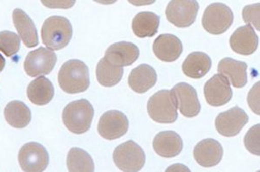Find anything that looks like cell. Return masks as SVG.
Masks as SVG:
<instances>
[{
  "label": "cell",
  "mask_w": 260,
  "mask_h": 172,
  "mask_svg": "<svg viewBox=\"0 0 260 172\" xmlns=\"http://www.w3.org/2000/svg\"><path fill=\"white\" fill-rule=\"evenodd\" d=\"M156 70L147 64H142L133 69L128 78L131 89L137 93H145L156 84Z\"/></svg>",
  "instance_id": "ffe728a7"
},
{
  "label": "cell",
  "mask_w": 260,
  "mask_h": 172,
  "mask_svg": "<svg viewBox=\"0 0 260 172\" xmlns=\"http://www.w3.org/2000/svg\"><path fill=\"white\" fill-rule=\"evenodd\" d=\"M148 114L158 123H173L178 113L173 95L169 90H162L150 97L147 103Z\"/></svg>",
  "instance_id": "277c9868"
},
{
  "label": "cell",
  "mask_w": 260,
  "mask_h": 172,
  "mask_svg": "<svg viewBox=\"0 0 260 172\" xmlns=\"http://www.w3.org/2000/svg\"><path fill=\"white\" fill-rule=\"evenodd\" d=\"M182 41L174 34H160L154 41V54L156 58L165 62L177 60L182 55Z\"/></svg>",
  "instance_id": "e0dca14e"
},
{
  "label": "cell",
  "mask_w": 260,
  "mask_h": 172,
  "mask_svg": "<svg viewBox=\"0 0 260 172\" xmlns=\"http://www.w3.org/2000/svg\"><path fill=\"white\" fill-rule=\"evenodd\" d=\"M27 95L32 103L43 106L52 100L55 95V88L50 80L44 76H41L29 83Z\"/></svg>",
  "instance_id": "603a6c76"
},
{
  "label": "cell",
  "mask_w": 260,
  "mask_h": 172,
  "mask_svg": "<svg viewBox=\"0 0 260 172\" xmlns=\"http://www.w3.org/2000/svg\"><path fill=\"white\" fill-rule=\"evenodd\" d=\"M259 124L252 126L244 138L246 149L252 154L259 156Z\"/></svg>",
  "instance_id": "f1b7e54d"
},
{
  "label": "cell",
  "mask_w": 260,
  "mask_h": 172,
  "mask_svg": "<svg viewBox=\"0 0 260 172\" xmlns=\"http://www.w3.org/2000/svg\"><path fill=\"white\" fill-rule=\"evenodd\" d=\"M139 56V48L134 43L119 41L108 47L104 58L113 66L123 67L131 66Z\"/></svg>",
  "instance_id": "5bb4252c"
},
{
  "label": "cell",
  "mask_w": 260,
  "mask_h": 172,
  "mask_svg": "<svg viewBox=\"0 0 260 172\" xmlns=\"http://www.w3.org/2000/svg\"><path fill=\"white\" fill-rule=\"evenodd\" d=\"M212 60L203 52H193L182 63V72L191 78L204 77L211 69Z\"/></svg>",
  "instance_id": "7402d4cb"
},
{
  "label": "cell",
  "mask_w": 260,
  "mask_h": 172,
  "mask_svg": "<svg viewBox=\"0 0 260 172\" xmlns=\"http://www.w3.org/2000/svg\"><path fill=\"white\" fill-rule=\"evenodd\" d=\"M204 96L206 101L211 106L225 105L233 97V91L229 81L221 74L214 75L206 82Z\"/></svg>",
  "instance_id": "4fadbf2b"
},
{
  "label": "cell",
  "mask_w": 260,
  "mask_h": 172,
  "mask_svg": "<svg viewBox=\"0 0 260 172\" xmlns=\"http://www.w3.org/2000/svg\"><path fill=\"white\" fill-rule=\"evenodd\" d=\"M42 3L44 4V6H46L47 7L49 8H70L71 6L75 5V1H43Z\"/></svg>",
  "instance_id": "1f68e13d"
},
{
  "label": "cell",
  "mask_w": 260,
  "mask_h": 172,
  "mask_svg": "<svg viewBox=\"0 0 260 172\" xmlns=\"http://www.w3.org/2000/svg\"><path fill=\"white\" fill-rule=\"evenodd\" d=\"M194 159L205 168L216 166L223 157L221 144L214 139H205L197 143L194 150Z\"/></svg>",
  "instance_id": "9a60e30c"
},
{
  "label": "cell",
  "mask_w": 260,
  "mask_h": 172,
  "mask_svg": "<svg viewBox=\"0 0 260 172\" xmlns=\"http://www.w3.org/2000/svg\"><path fill=\"white\" fill-rule=\"evenodd\" d=\"M258 36L251 24L238 28L230 37V47L233 51L242 55H250L257 50Z\"/></svg>",
  "instance_id": "2e32d148"
},
{
  "label": "cell",
  "mask_w": 260,
  "mask_h": 172,
  "mask_svg": "<svg viewBox=\"0 0 260 172\" xmlns=\"http://www.w3.org/2000/svg\"><path fill=\"white\" fill-rule=\"evenodd\" d=\"M218 72L235 88H242L247 83V64L246 62L232 58H224L219 62Z\"/></svg>",
  "instance_id": "ac0fdd59"
},
{
  "label": "cell",
  "mask_w": 260,
  "mask_h": 172,
  "mask_svg": "<svg viewBox=\"0 0 260 172\" xmlns=\"http://www.w3.org/2000/svg\"><path fill=\"white\" fill-rule=\"evenodd\" d=\"M129 129V120L119 110L106 112L99 120L98 132L102 138L113 141L122 137Z\"/></svg>",
  "instance_id": "30bf717a"
},
{
  "label": "cell",
  "mask_w": 260,
  "mask_h": 172,
  "mask_svg": "<svg viewBox=\"0 0 260 172\" xmlns=\"http://www.w3.org/2000/svg\"><path fill=\"white\" fill-rule=\"evenodd\" d=\"M259 2L249 5L243 9V19L246 24L252 23L257 30H259Z\"/></svg>",
  "instance_id": "f546056e"
},
{
  "label": "cell",
  "mask_w": 260,
  "mask_h": 172,
  "mask_svg": "<svg viewBox=\"0 0 260 172\" xmlns=\"http://www.w3.org/2000/svg\"><path fill=\"white\" fill-rule=\"evenodd\" d=\"M257 172H259V171H257Z\"/></svg>",
  "instance_id": "e575fe53"
},
{
  "label": "cell",
  "mask_w": 260,
  "mask_h": 172,
  "mask_svg": "<svg viewBox=\"0 0 260 172\" xmlns=\"http://www.w3.org/2000/svg\"><path fill=\"white\" fill-rule=\"evenodd\" d=\"M58 83L63 92L70 94L86 92L90 85L88 67L81 60H68L59 71Z\"/></svg>",
  "instance_id": "6da1fadb"
},
{
  "label": "cell",
  "mask_w": 260,
  "mask_h": 172,
  "mask_svg": "<svg viewBox=\"0 0 260 172\" xmlns=\"http://www.w3.org/2000/svg\"><path fill=\"white\" fill-rule=\"evenodd\" d=\"M67 167L70 172H94V162L86 151L73 147L67 156Z\"/></svg>",
  "instance_id": "4316f807"
},
{
  "label": "cell",
  "mask_w": 260,
  "mask_h": 172,
  "mask_svg": "<svg viewBox=\"0 0 260 172\" xmlns=\"http://www.w3.org/2000/svg\"><path fill=\"white\" fill-rule=\"evenodd\" d=\"M5 66H6V60L2 55H0V72L3 71Z\"/></svg>",
  "instance_id": "836d02e7"
},
{
  "label": "cell",
  "mask_w": 260,
  "mask_h": 172,
  "mask_svg": "<svg viewBox=\"0 0 260 172\" xmlns=\"http://www.w3.org/2000/svg\"><path fill=\"white\" fill-rule=\"evenodd\" d=\"M198 10L199 4L194 0H171L166 7L165 15L173 25L187 28L194 23Z\"/></svg>",
  "instance_id": "ba28073f"
},
{
  "label": "cell",
  "mask_w": 260,
  "mask_h": 172,
  "mask_svg": "<svg viewBox=\"0 0 260 172\" xmlns=\"http://www.w3.org/2000/svg\"><path fill=\"white\" fill-rule=\"evenodd\" d=\"M165 172H191V170L184 164L176 163V164L168 167Z\"/></svg>",
  "instance_id": "d6a6232c"
},
{
  "label": "cell",
  "mask_w": 260,
  "mask_h": 172,
  "mask_svg": "<svg viewBox=\"0 0 260 172\" xmlns=\"http://www.w3.org/2000/svg\"><path fill=\"white\" fill-rule=\"evenodd\" d=\"M248 120V115L246 112L235 106L218 115L215 120V127L220 135L225 137H233L240 134Z\"/></svg>",
  "instance_id": "7c38bea8"
},
{
  "label": "cell",
  "mask_w": 260,
  "mask_h": 172,
  "mask_svg": "<svg viewBox=\"0 0 260 172\" xmlns=\"http://www.w3.org/2000/svg\"><path fill=\"white\" fill-rule=\"evenodd\" d=\"M57 61V56L54 51L45 49H39L29 52L24 60V71L29 77L47 75L52 72Z\"/></svg>",
  "instance_id": "9c48e42d"
},
{
  "label": "cell",
  "mask_w": 260,
  "mask_h": 172,
  "mask_svg": "<svg viewBox=\"0 0 260 172\" xmlns=\"http://www.w3.org/2000/svg\"><path fill=\"white\" fill-rule=\"evenodd\" d=\"M234 22L231 8L225 4L213 3L206 8L202 23L206 31L212 34H221L230 28Z\"/></svg>",
  "instance_id": "8992f818"
},
{
  "label": "cell",
  "mask_w": 260,
  "mask_h": 172,
  "mask_svg": "<svg viewBox=\"0 0 260 172\" xmlns=\"http://www.w3.org/2000/svg\"><path fill=\"white\" fill-rule=\"evenodd\" d=\"M20 43V37L13 32H0V51L7 57H11L19 51Z\"/></svg>",
  "instance_id": "83f0119b"
},
{
  "label": "cell",
  "mask_w": 260,
  "mask_h": 172,
  "mask_svg": "<svg viewBox=\"0 0 260 172\" xmlns=\"http://www.w3.org/2000/svg\"><path fill=\"white\" fill-rule=\"evenodd\" d=\"M72 25L69 19L61 16H52L44 21L41 36L44 45L49 50H61L70 43L72 38Z\"/></svg>",
  "instance_id": "7a4b0ae2"
},
{
  "label": "cell",
  "mask_w": 260,
  "mask_h": 172,
  "mask_svg": "<svg viewBox=\"0 0 260 172\" xmlns=\"http://www.w3.org/2000/svg\"><path fill=\"white\" fill-rule=\"evenodd\" d=\"M171 92L177 103V109L183 116L193 118L199 115L201 104L197 91L193 86L182 82L174 86Z\"/></svg>",
  "instance_id": "8fae6325"
},
{
  "label": "cell",
  "mask_w": 260,
  "mask_h": 172,
  "mask_svg": "<svg viewBox=\"0 0 260 172\" xmlns=\"http://www.w3.org/2000/svg\"><path fill=\"white\" fill-rule=\"evenodd\" d=\"M124 74V69L113 66L105 58L99 61L96 67V76L100 84L105 87H112L120 82Z\"/></svg>",
  "instance_id": "484cf974"
},
{
  "label": "cell",
  "mask_w": 260,
  "mask_h": 172,
  "mask_svg": "<svg viewBox=\"0 0 260 172\" xmlns=\"http://www.w3.org/2000/svg\"><path fill=\"white\" fill-rule=\"evenodd\" d=\"M4 115L7 123L14 128H24L31 120L30 109L21 101H12L7 103Z\"/></svg>",
  "instance_id": "d4e9b609"
},
{
  "label": "cell",
  "mask_w": 260,
  "mask_h": 172,
  "mask_svg": "<svg viewBox=\"0 0 260 172\" xmlns=\"http://www.w3.org/2000/svg\"><path fill=\"white\" fill-rule=\"evenodd\" d=\"M94 115V109L89 101L80 99L69 103L62 112L64 125L70 132L81 135L89 130Z\"/></svg>",
  "instance_id": "3957f363"
},
{
  "label": "cell",
  "mask_w": 260,
  "mask_h": 172,
  "mask_svg": "<svg viewBox=\"0 0 260 172\" xmlns=\"http://www.w3.org/2000/svg\"><path fill=\"white\" fill-rule=\"evenodd\" d=\"M18 162L24 172H43L49 165V153L41 144L29 142L19 151Z\"/></svg>",
  "instance_id": "52a82bcc"
},
{
  "label": "cell",
  "mask_w": 260,
  "mask_h": 172,
  "mask_svg": "<svg viewBox=\"0 0 260 172\" xmlns=\"http://www.w3.org/2000/svg\"><path fill=\"white\" fill-rule=\"evenodd\" d=\"M12 20L24 45L28 48L38 46V31L28 14L21 9H15L12 12Z\"/></svg>",
  "instance_id": "44dd1931"
},
{
  "label": "cell",
  "mask_w": 260,
  "mask_h": 172,
  "mask_svg": "<svg viewBox=\"0 0 260 172\" xmlns=\"http://www.w3.org/2000/svg\"><path fill=\"white\" fill-rule=\"evenodd\" d=\"M159 16L151 12H141L133 18L132 29L139 38L152 37L158 31Z\"/></svg>",
  "instance_id": "cb8c5ba5"
},
{
  "label": "cell",
  "mask_w": 260,
  "mask_h": 172,
  "mask_svg": "<svg viewBox=\"0 0 260 172\" xmlns=\"http://www.w3.org/2000/svg\"><path fill=\"white\" fill-rule=\"evenodd\" d=\"M183 143L181 136L175 131H162L153 140V148L156 154L162 158H174L182 152Z\"/></svg>",
  "instance_id": "d6986e66"
},
{
  "label": "cell",
  "mask_w": 260,
  "mask_h": 172,
  "mask_svg": "<svg viewBox=\"0 0 260 172\" xmlns=\"http://www.w3.org/2000/svg\"><path fill=\"white\" fill-rule=\"evenodd\" d=\"M247 101L251 110L255 114L259 115V82H257L251 88V92H249Z\"/></svg>",
  "instance_id": "4dcf8cb0"
},
{
  "label": "cell",
  "mask_w": 260,
  "mask_h": 172,
  "mask_svg": "<svg viewBox=\"0 0 260 172\" xmlns=\"http://www.w3.org/2000/svg\"><path fill=\"white\" fill-rule=\"evenodd\" d=\"M116 166L124 172H139L145 163L144 150L133 141H128L116 147L113 154Z\"/></svg>",
  "instance_id": "5b68a950"
}]
</instances>
